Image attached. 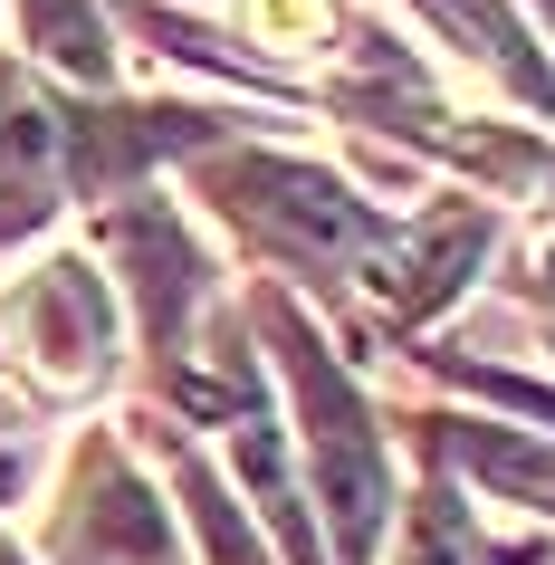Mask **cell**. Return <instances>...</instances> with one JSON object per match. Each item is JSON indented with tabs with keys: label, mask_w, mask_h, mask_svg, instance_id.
I'll return each instance as SVG.
<instances>
[{
	"label": "cell",
	"mask_w": 555,
	"mask_h": 565,
	"mask_svg": "<svg viewBox=\"0 0 555 565\" xmlns=\"http://www.w3.org/2000/svg\"><path fill=\"white\" fill-rule=\"evenodd\" d=\"M58 556L67 565H173V527L135 470L96 441L77 460V489H67V518H58Z\"/></svg>",
	"instance_id": "4"
},
{
	"label": "cell",
	"mask_w": 555,
	"mask_h": 565,
	"mask_svg": "<svg viewBox=\"0 0 555 565\" xmlns=\"http://www.w3.org/2000/svg\"><path fill=\"white\" fill-rule=\"evenodd\" d=\"M10 327L49 384H96L116 364V298L87 259H49L10 288Z\"/></svg>",
	"instance_id": "3"
},
{
	"label": "cell",
	"mask_w": 555,
	"mask_h": 565,
	"mask_svg": "<svg viewBox=\"0 0 555 565\" xmlns=\"http://www.w3.org/2000/svg\"><path fill=\"white\" fill-rule=\"evenodd\" d=\"M249 30L268 49H297V39H325V0H249Z\"/></svg>",
	"instance_id": "12"
},
{
	"label": "cell",
	"mask_w": 555,
	"mask_h": 565,
	"mask_svg": "<svg viewBox=\"0 0 555 565\" xmlns=\"http://www.w3.org/2000/svg\"><path fill=\"white\" fill-rule=\"evenodd\" d=\"M58 173H67V135L20 77H0V239L39 231L58 211Z\"/></svg>",
	"instance_id": "5"
},
{
	"label": "cell",
	"mask_w": 555,
	"mask_h": 565,
	"mask_svg": "<svg viewBox=\"0 0 555 565\" xmlns=\"http://www.w3.org/2000/svg\"><path fill=\"white\" fill-rule=\"evenodd\" d=\"M546 307H555V259H546Z\"/></svg>",
	"instance_id": "13"
},
{
	"label": "cell",
	"mask_w": 555,
	"mask_h": 565,
	"mask_svg": "<svg viewBox=\"0 0 555 565\" xmlns=\"http://www.w3.org/2000/svg\"><path fill=\"white\" fill-rule=\"evenodd\" d=\"M30 49H39V58H58L67 77H87V87H106V77H116L106 30H96L87 0H30Z\"/></svg>",
	"instance_id": "9"
},
{
	"label": "cell",
	"mask_w": 555,
	"mask_h": 565,
	"mask_svg": "<svg viewBox=\"0 0 555 565\" xmlns=\"http://www.w3.org/2000/svg\"><path fill=\"white\" fill-rule=\"evenodd\" d=\"M211 192L249 221V231L288 239L297 259H354L364 239H374V211L354 202L335 173H317V163H278V153H239V163H221L211 173Z\"/></svg>",
	"instance_id": "2"
},
{
	"label": "cell",
	"mask_w": 555,
	"mask_h": 565,
	"mask_svg": "<svg viewBox=\"0 0 555 565\" xmlns=\"http://www.w3.org/2000/svg\"><path fill=\"white\" fill-rule=\"evenodd\" d=\"M450 450L469 460V479H489L498 499H517V508H555V450H546V441L469 422V431H450Z\"/></svg>",
	"instance_id": "8"
},
{
	"label": "cell",
	"mask_w": 555,
	"mask_h": 565,
	"mask_svg": "<svg viewBox=\"0 0 555 565\" xmlns=\"http://www.w3.org/2000/svg\"><path fill=\"white\" fill-rule=\"evenodd\" d=\"M268 327H278L297 413H307V460H317V499H325V518H335V546H345V565H364L374 536H383V508H393V460H383V441H374V413L354 403V384L317 355V335L297 327L288 307H268Z\"/></svg>",
	"instance_id": "1"
},
{
	"label": "cell",
	"mask_w": 555,
	"mask_h": 565,
	"mask_svg": "<svg viewBox=\"0 0 555 565\" xmlns=\"http://www.w3.org/2000/svg\"><path fill=\"white\" fill-rule=\"evenodd\" d=\"M182 499H192V518H202V536H211V565H259V546H249V527H239V508L221 499L202 470H182Z\"/></svg>",
	"instance_id": "11"
},
{
	"label": "cell",
	"mask_w": 555,
	"mask_h": 565,
	"mask_svg": "<svg viewBox=\"0 0 555 565\" xmlns=\"http://www.w3.org/2000/svg\"><path fill=\"white\" fill-rule=\"evenodd\" d=\"M546 10H555V0H546Z\"/></svg>",
	"instance_id": "14"
},
{
	"label": "cell",
	"mask_w": 555,
	"mask_h": 565,
	"mask_svg": "<svg viewBox=\"0 0 555 565\" xmlns=\"http://www.w3.org/2000/svg\"><path fill=\"white\" fill-rule=\"evenodd\" d=\"M421 10H431L450 39H469V49L489 58L498 77H508V96H526V106H555V77H546V58L526 49V30L508 20V0H421Z\"/></svg>",
	"instance_id": "7"
},
{
	"label": "cell",
	"mask_w": 555,
	"mask_h": 565,
	"mask_svg": "<svg viewBox=\"0 0 555 565\" xmlns=\"http://www.w3.org/2000/svg\"><path fill=\"white\" fill-rule=\"evenodd\" d=\"M479 239H489V221H479V211H450V221H431V231H412L403 249H383L364 278H374V298H393V307H431V298H450V288L469 278Z\"/></svg>",
	"instance_id": "6"
},
{
	"label": "cell",
	"mask_w": 555,
	"mask_h": 565,
	"mask_svg": "<svg viewBox=\"0 0 555 565\" xmlns=\"http://www.w3.org/2000/svg\"><path fill=\"white\" fill-rule=\"evenodd\" d=\"M412 565H479V536H469L460 499H421V518H412Z\"/></svg>",
	"instance_id": "10"
}]
</instances>
